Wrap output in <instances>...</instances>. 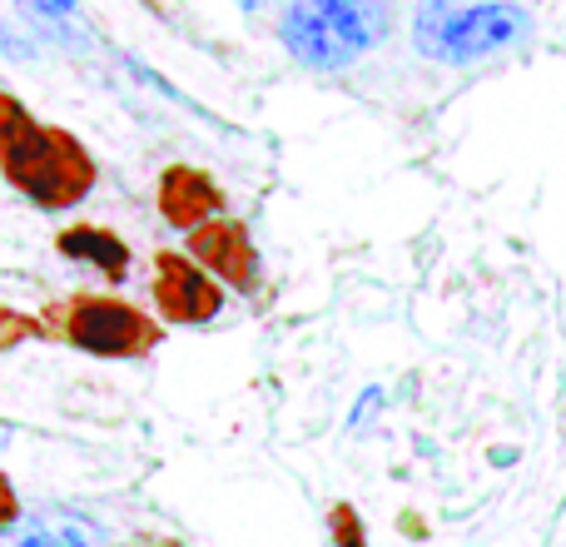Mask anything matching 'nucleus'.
<instances>
[{
    "label": "nucleus",
    "mask_w": 566,
    "mask_h": 547,
    "mask_svg": "<svg viewBox=\"0 0 566 547\" xmlns=\"http://www.w3.org/2000/svg\"><path fill=\"white\" fill-rule=\"evenodd\" d=\"M527 30L532 16L512 0H482V6L468 10H452L448 0H428L418 16V50L452 60V65H468V60H482L492 50L517 45Z\"/></svg>",
    "instance_id": "7ed1b4c3"
},
{
    "label": "nucleus",
    "mask_w": 566,
    "mask_h": 547,
    "mask_svg": "<svg viewBox=\"0 0 566 547\" xmlns=\"http://www.w3.org/2000/svg\"><path fill=\"white\" fill-rule=\"evenodd\" d=\"M189 259H199L205 269H214L224 283L234 289H254L259 283V255H254V239L239 219H209L189 235Z\"/></svg>",
    "instance_id": "423d86ee"
},
{
    "label": "nucleus",
    "mask_w": 566,
    "mask_h": 547,
    "mask_svg": "<svg viewBox=\"0 0 566 547\" xmlns=\"http://www.w3.org/2000/svg\"><path fill=\"white\" fill-rule=\"evenodd\" d=\"M219 209H224V189H219L209 175H199V169H189V165L165 169V179H159V215H165L175 229H189V235H195V229L209 225Z\"/></svg>",
    "instance_id": "0eeeda50"
},
{
    "label": "nucleus",
    "mask_w": 566,
    "mask_h": 547,
    "mask_svg": "<svg viewBox=\"0 0 566 547\" xmlns=\"http://www.w3.org/2000/svg\"><path fill=\"white\" fill-rule=\"evenodd\" d=\"M378 403H382V393L378 389H368V393H363V403H358V409H353V429H368V413H378Z\"/></svg>",
    "instance_id": "ddd939ff"
},
{
    "label": "nucleus",
    "mask_w": 566,
    "mask_h": 547,
    "mask_svg": "<svg viewBox=\"0 0 566 547\" xmlns=\"http://www.w3.org/2000/svg\"><path fill=\"white\" fill-rule=\"evenodd\" d=\"M145 547H185V543H169V538H159V543H145Z\"/></svg>",
    "instance_id": "a211bd4d"
},
{
    "label": "nucleus",
    "mask_w": 566,
    "mask_h": 547,
    "mask_svg": "<svg viewBox=\"0 0 566 547\" xmlns=\"http://www.w3.org/2000/svg\"><path fill=\"white\" fill-rule=\"evenodd\" d=\"M0 169L40 209H70L95 185V159L80 149L75 135L55 125H30L15 145L0 149Z\"/></svg>",
    "instance_id": "f03ea898"
},
{
    "label": "nucleus",
    "mask_w": 566,
    "mask_h": 547,
    "mask_svg": "<svg viewBox=\"0 0 566 547\" xmlns=\"http://www.w3.org/2000/svg\"><path fill=\"white\" fill-rule=\"evenodd\" d=\"M60 255H70L75 265L99 269L105 279H125L129 274V245L125 239H115L109 229H99V225L65 229V235H60Z\"/></svg>",
    "instance_id": "1a4fd4ad"
},
{
    "label": "nucleus",
    "mask_w": 566,
    "mask_h": 547,
    "mask_svg": "<svg viewBox=\"0 0 566 547\" xmlns=\"http://www.w3.org/2000/svg\"><path fill=\"white\" fill-rule=\"evenodd\" d=\"M55 329L65 333L70 349L99 353V359H135L159 343V329L149 313H139L125 299H99V293H75L55 309Z\"/></svg>",
    "instance_id": "20e7f679"
},
{
    "label": "nucleus",
    "mask_w": 566,
    "mask_h": 547,
    "mask_svg": "<svg viewBox=\"0 0 566 547\" xmlns=\"http://www.w3.org/2000/svg\"><path fill=\"white\" fill-rule=\"evenodd\" d=\"M239 6H244V10H259V6H269V0H239Z\"/></svg>",
    "instance_id": "f3484780"
},
{
    "label": "nucleus",
    "mask_w": 566,
    "mask_h": 547,
    "mask_svg": "<svg viewBox=\"0 0 566 547\" xmlns=\"http://www.w3.org/2000/svg\"><path fill=\"white\" fill-rule=\"evenodd\" d=\"M149 289H155V309L165 313L169 323H209L219 309H224L219 283L185 255H159L155 283H149Z\"/></svg>",
    "instance_id": "39448f33"
},
{
    "label": "nucleus",
    "mask_w": 566,
    "mask_h": 547,
    "mask_svg": "<svg viewBox=\"0 0 566 547\" xmlns=\"http://www.w3.org/2000/svg\"><path fill=\"white\" fill-rule=\"evenodd\" d=\"M279 35L303 65L343 70L388 35V6L382 0H293Z\"/></svg>",
    "instance_id": "f257e3e1"
},
{
    "label": "nucleus",
    "mask_w": 566,
    "mask_h": 547,
    "mask_svg": "<svg viewBox=\"0 0 566 547\" xmlns=\"http://www.w3.org/2000/svg\"><path fill=\"white\" fill-rule=\"evenodd\" d=\"M328 533H333V547H368L363 518L348 508V503H333V513H328Z\"/></svg>",
    "instance_id": "9d476101"
},
{
    "label": "nucleus",
    "mask_w": 566,
    "mask_h": 547,
    "mask_svg": "<svg viewBox=\"0 0 566 547\" xmlns=\"http://www.w3.org/2000/svg\"><path fill=\"white\" fill-rule=\"evenodd\" d=\"M10 523H15V493H10V483L0 478V533H6Z\"/></svg>",
    "instance_id": "4468645a"
},
{
    "label": "nucleus",
    "mask_w": 566,
    "mask_h": 547,
    "mask_svg": "<svg viewBox=\"0 0 566 547\" xmlns=\"http://www.w3.org/2000/svg\"><path fill=\"white\" fill-rule=\"evenodd\" d=\"M0 50H6V55H25V40H15V35H10V30L6 25H0Z\"/></svg>",
    "instance_id": "dca6fc26"
},
{
    "label": "nucleus",
    "mask_w": 566,
    "mask_h": 547,
    "mask_svg": "<svg viewBox=\"0 0 566 547\" xmlns=\"http://www.w3.org/2000/svg\"><path fill=\"white\" fill-rule=\"evenodd\" d=\"M30 125H35V120H30V110L20 105L15 95H6V90H0V149L15 145V140L25 135Z\"/></svg>",
    "instance_id": "9b49d317"
},
{
    "label": "nucleus",
    "mask_w": 566,
    "mask_h": 547,
    "mask_svg": "<svg viewBox=\"0 0 566 547\" xmlns=\"http://www.w3.org/2000/svg\"><path fill=\"white\" fill-rule=\"evenodd\" d=\"M30 333H35V319H25V313L0 303V349H15V343H25Z\"/></svg>",
    "instance_id": "f8f14e48"
},
{
    "label": "nucleus",
    "mask_w": 566,
    "mask_h": 547,
    "mask_svg": "<svg viewBox=\"0 0 566 547\" xmlns=\"http://www.w3.org/2000/svg\"><path fill=\"white\" fill-rule=\"evenodd\" d=\"M35 10H50V16H70L75 10V0H30Z\"/></svg>",
    "instance_id": "2eb2a0df"
},
{
    "label": "nucleus",
    "mask_w": 566,
    "mask_h": 547,
    "mask_svg": "<svg viewBox=\"0 0 566 547\" xmlns=\"http://www.w3.org/2000/svg\"><path fill=\"white\" fill-rule=\"evenodd\" d=\"M105 528L80 513H35L20 523L15 547H105Z\"/></svg>",
    "instance_id": "6e6552de"
}]
</instances>
